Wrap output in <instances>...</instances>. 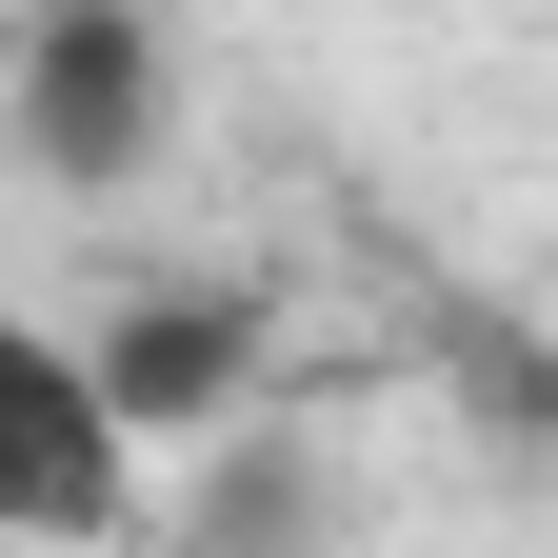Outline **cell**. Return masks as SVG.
Returning <instances> with one entry per match:
<instances>
[{
  "label": "cell",
  "mask_w": 558,
  "mask_h": 558,
  "mask_svg": "<svg viewBox=\"0 0 558 558\" xmlns=\"http://www.w3.org/2000/svg\"><path fill=\"white\" fill-rule=\"evenodd\" d=\"M120 478H140V439H120L100 360H81L60 319L0 300V538H100Z\"/></svg>",
  "instance_id": "1"
},
{
  "label": "cell",
  "mask_w": 558,
  "mask_h": 558,
  "mask_svg": "<svg viewBox=\"0 0 558 558\" xmlns=\"http://www.w3.org/2000/svg\"><path fill=\"white\" fill-rule=\"evenodd\" d=\"M0 120H21L60 180H140L160 160V21H140V0H40L21 60H0Z\"/></svg>",
  "instance_id": "2"
}]
</instances>
